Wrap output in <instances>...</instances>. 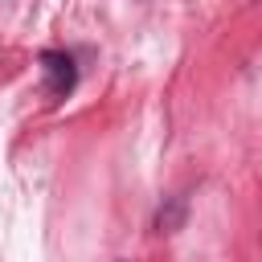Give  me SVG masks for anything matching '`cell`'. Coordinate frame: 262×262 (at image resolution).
I'll list each match as a JSON object with an SVG mask.
<instances>
[{
  "mask_svg": "<svg viewBox=\"0 0 262 262\" xmlns=\"http://www.w3.org/2000/svg\"><path fill=\"white\" fill-rule=\"evenodd\" d=\"M41 70H45V78H49V98H53V102L66 98V94L74 90V82H78V66H74L70 53H57V49L41 53Z\"/></svg>",
  "mask_w": 262,
  "mask_h": 262,
  "instance_id": "6da1fadb",
  "label": "cell"
},
{
  "mask_svg": "<svg viewBox=\"0 0 262 262\" xmlns=\"http://www.w3.org/2000/svg\"><path fill=\"white\" fill-rule=\"evenodd\" d=\"M184 209H188V196H168L156 213V229L160 233H176L184 225Z\"/></svg>",
  "mask_w": 262,
  "mask_h": 262,
  "instance_id": "7a4b0ae2",
  "label": "cell"
}]
</instances>
